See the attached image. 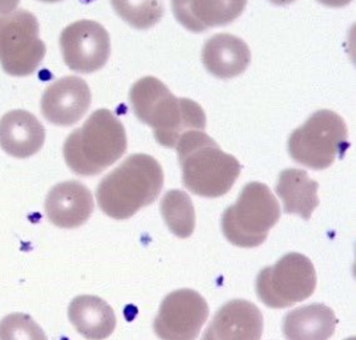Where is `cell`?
Listing matches in <instances>:
<instances>
[{
    "instance_id": "cell-22",
    "label": "cell",
    "mask_w": 356,
    "mask_h": 340,
    "mask_svg": "<svg viewBox=\"0 0 356 340\" xmlns=\"http://www.w3.org/2000/svg\"><path fill=\"white\" fill-rule=\"evenodd\" d=\"M0 340H48L40 325L30 315L15 312L0 321Z\"/></svg>"
},
{
    "instance_id": "cell-6",
    "label": "cell",
    "mask_w": 356,
    "mask_h": 340,
    "mask_svg": "<svg viewBox=\"0 0 356 340\" xmlns=\"http://www.w3.org/2000/svg\"><path fill=\"white\" fill-rule=\"evenodd\" d=\"M348 148V129L332 111H318L289 140V153L296 163L314 170L331 166Z\"/></svg>"
},
{
    "instance_id": "cell-1",
    "label": "cell",
    "mask_w": 356,
    "mask_h": 340,
    "mask_svg": "<svg viewBox=\"0 0 356 340\" xmlns=\"http://www.w3.org/2000/svg\"><path fill=\"white\" fill-rule=\"evenodd\" d=\"M137 119L149 125L166 148H176L188 132L207 128L204 109L191 99L176 97L159 79L147 76L134 83L129 93Z\"/></svg>"
},
{
    "instance_id": "cell-13",
    "label": "cell",
    "mask_w": 356,
    "mask_h": 340,
    "mask_svg": "<svg viewBox=\"0 0 356 340\" xmlns=\"http://www.w3.org/2000/svg\"><path fill=\"white\" fill-rule=\"evenodd\" d=\"M95 202L92 193L79 181L55 185L45 198L44 210L49 222L61 229H76L88 221Z\"/></svg>"
},
{
    "instance_id": "cell-16",
    "label": "cell",
    "mask_w": 356,
    "mask_h": 340,
    "mask_svg": "<svg viewBox=\"0 0 356 340\" xmlns=\"http://www.w3.org/2000/svg\"><path fill=\"white\" fill-rule=\"evenodd\" d=\"M252 61L249 45L230 33L211 36L202 48V63L218 79H233L243 74Z\"/></svg>"
},
{
    "instance_id": "cell-14",
    "label": "cell",
    "mask_w": 356,
    "mask_h": 340,
    "mask_svg": "<svg viewBox=\"0 0 356 340\" xmlns=\"http://www.w3.org/2000/svg\"><path fill=\"white\" fill-rule=\"evenodd\" d=\"M246 3L248 0H172V10L181 26L201 33L234 22Z\"/></svg>"
},
{
    "instance_id": "cell-9",
    "label": "cell",
    "mask_w": 356,
    "mask_h": 340,
    "mask_svg": "<svg viewBox=\"0 0 356 340\" xmlns=\"http://www.w3.org/2000/svg\"><path fill=\"white\" fill-rule=\"evenodd\" d=\"M209 316V306L194 290L182 289L163 299L153 330L161 340H195Z\"/></svg>"
},
{
    "instance_id": "cell-20",
    "label": "cell",
    "mask_w": 356,
    "mask_h": 340,
    "mask_svg": "<svg viewBox=\"0 0 356 340\" xmlns=\"http://www.w3.org/2000/svg\"><path fill=\"white\" fill-rule=\"evenodd\" d=\"M160 210L169 230L178 238H189L195 227V211L191 197L182 191H169L163 197Z\"/></svg>"
},
{
    "instance_id": "cell-19",
    "label": "cell",
    "mask_w": 356,
    "mask_h": 340,
    "mask_svg": "<svg viewBox=\"0 0 356 340\" xmlns=\"http://www.w3.org/2000/svg\"><path fill=\"white\" fill-rule=\"evenodd\" d=\"M318 182L309 177L305 170L286 169L277 182V194L282 198L286 214H297L303 220H310L319 207Z\"/></svg>"
},
{
    "instance_id": "cell-25",
    "label": "cell",
    "mask_w": 356,
    "mask_h": 340,
    "mask_svg": "<svg viewBox=\"0 0 356 340\" xmlns=\"http://www.w3.org/2000/svg\"><path fill=\"white\" fill-rule=\"evenodd\" d=\"M268 1L275 4V6H289V4L294 3L296 0H268Z\"/></svg>"
},
{
    "instance_id": "cell-26",
    "label": "cell",
    "mask_w": 356,
    "mask_h": 340,
    "mask_svg": "<svg viewBox=\"0 0 356 340\" xmlns=\"http://www.w3.org/2000/svg\"><path fill=\"white\" fill-rule=\"evenodd\" d=\"M40 1H44V3H56V1H61V0H40Z\"/></svg>"
},
{
    "instance_id": "cell-4",
    "label": "cell",
    "mask_w": 356,
    "mask_h": 340,
    "mask_svg": "<svg viewBox=\"0 0 356 340\" xmlns=\"http://www.w3.org/2000/svg\"><path fill=\"white\" fill-rule=\"evenodd\" d=\"M188 191L205 198H218L229 192L241 173L236 157L225 153L207 133L193 131L184 134L176 145Z\"/></svg>"
},
{
    "instance_id": "cell-7",
    "label": "cell",
    "mask_w": 356,
    "mask_h": 340,
    "mask_svg": "<svg viewBox=\"0 0 356 340\" xmlns=\"http://www.w3.org/2000/svg\"><path fill=\"white\" fill-rule=\"evenodd\" d=\"M316 273L312 261L299 252H289L274 266L265 267L257 277L255 291L270 309H286L314 294Z\"/></svg>"
},
{
    "instance_id": "cell-18",
    "label": "cell",
    "mask_w": 356,
    "mask_h": 340,
    "mask_svg": "<svg viewBox=\"0 0 356 340\" xmlns=\"http://www.w3.org/2000/svg\"><path fill=\"white\" fill-rule=\"evenodd\" d=\"M338 319L326 305L314 303L287 312L283 318V335L287 340H328Z\"/></svg>"
},
{
    "instance_id": "cell-17",
    "label": "cell",
    "mask_w": 356,
    "mask_h": 340,
    "mask_svg": "<svg viewBox=\"0 0 356 340\" xmlns=\"http://www.w3.org/2000/svg\"><path fill=\"white\" fill-rule=\"evenodd\" d=\"M68 318L76 331L88 340H104L116 328V315L104 299L96 296H79L68 307Z\"/></svg>"
},
{
    "instance_id": "cell-2",
    "label": "cell",
    "mask_w": 356,
    "mask_h": 340,
    "mask_svg": "<svg viewBox=\"0 0 356 340\" xmlns=\"http://www.w3.org/2000/svg\"><path fill=\"white\" fill-rule=\"evenodd\" d=\"M163 172L148 154H134L105 176L96 198L103 213L113 220H128L153 204L163 191Z\"/></svg>"
},
{
    "instance_id": "cell-12",
    "label": "cell",
    "mask_w": 356,
    "mask_h": 340,
    "mask_svg": "<svg viewBox=\"0 0 356 340\" xmlns=\"http://www.w3.org/2000/svg\"><path fill=\"white\" fill-rule=\"evenodd\" d=\"M264 315L249 300L234 299L213 316L201 340H261Z\"/></svg>"
},
{
    "instance_id": "cell-8",
    "label": "cell",
    "mask_w": 356,
    "mask_h": 340,
    "mask_svg": "<svg viewBox=\"0 0 356 340\" xmlns=\"http://www.w3.org/2000/svg\"><path fill=\"white\" fill-rule=\"evenodd\" d=\"M39 31L36 16L27 10L0 15V65L6 74L24 77L39 68L45 56Z\"/></svg>"
},
{
    "instance_id": "cell-3",
    "label": "cell",
    "mask_w": 356,
    "mask_h": 340,
    "mask_svg": "<svg viewBox=\"0 0 356 340\" xmlns=\"http://www.w3.org/2000/svg\"><path fill=\"white\" fill-rule=\"evenodd\" d=\"M127 147L128 140L122 122L108 109H99L81 128L68 136L63 154L74 175L93 177L119 161Z\"/></svg>"
},
{
    "instance_id": "cell-24",
    "label": "cell",
    "mask_w": 356,
    "mask_h": 340,
    "mask_svg": "<svg viewBox=\"0 0 356 340\" xmlns=\"http://www.w3.org/2000/svg\"><path fill=\"white\" fill-rule=\"evenodd\" d=\"M321 1L322 4L328 6V7H335V8H339V7H344L347 4H350L353 0H318Z\"/></svg>"
},
{
    "instance_id": "cell-11",
    "label": "cell",
    "mask_w": 356,
    "mask_h": 340,
    "mask_svg": "<svg viewBox=\"0 0 356 340\" xmlns=\"http://www.w3.org/2000/svg\"><path fill=\"white\" fill-rule=\"evenodd\" d=\"M88 84L77 76H65L54 81L42 96V115L58 127H71L84 118L90 106Z\"/></svg>"
},
{
    "instance_id": "cell-23",
    "label": "cell",
    "mask_w": 356,
    "mask_h": 340,
    "mask_svg": "<svg viewBox=\"0 0 356 340\" xmlns=\"http://www.w3.org/2000/svg\"><path fill=\"white\" fill-rule=\"evenodd\" d=\"M20 0H0V15L15 11Z\"/></svg>"
},
{
    "instance_id": "cell-10",
    "label": "cell",
    "mask_w": 356,
    "mask_h": 340,
    "mask_svg": "<svg viewBox=\"0 0 356 340\" xmlns=\"http://www.w3.org/2000/svg\"><path fill=\"white\" fill-rule=\"evenodd\" d=\"M64 63L79 74L102 70L111 55V38L104 27L93 20H79L65 27L60 35Z\"/></svg>"
},
{
    "instance_id": "cell-21",
    "label": "cell",
    "mask_w": 356,
    "mask_h": 340,
    "mask_svg": "<svg viewBox=\"0 0 356 340\" xmlns=\"http://www.w3.org/2000/svg\"><path fill=\"white\" fill-rule=\"evenodd\" d=\"M116 14L137 30L154 27L163 16V0H111Z\"/></svg>"
},
{
    "instance_id": "cell-15",
    "label": "cell",
    "mask_w": 356,
    "mask_h": 340,
    "mask_svg": "<svg viewBox=\"0 0 356 340\" xmlns=\"http://www.w3.org/2000/svg\"><path fill=\"white\" fill-rule=\"evenodd\" d=\"M44 141V127L30 112L15 109L0 119V148L11 157H32Z\"/></svg>"
},
{
    "instance_id": "cell-5",
    "label": "cell",
    "mask_w": 356,
    "mask_h": 340,
    "mask_svg": "<svg viewBox=\"0 0 356 340\" xmlns=\"http://www.w3.org/2000/svg\"><path fill=\"white\" fill-rule=\"evenodd\" d=\"M280 218V204L268 186L250 182L242 189L237 202L223 211V236L238 248H257L266 241Z\"/></svg>"
}]
</instances>
